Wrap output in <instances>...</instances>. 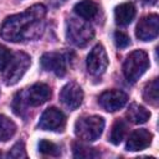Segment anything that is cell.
Instances as JSON below:
<instances>
[{"label":"cell","mask_w":159,"mask_h":159,"mask_svg":"<svg viewBox=\"0 0 159 159\" xmlns=\"http://www.w3.org/2000/svg\"><path fill=\"white\" fill-rule=\"evenodd\" d=\"M41 66L48 72H53L56 76H65L66 73V60L61 53L57 52H46L42 55Z\"/></svg>","instance_id":"7c38bea8"},{"label":"cell","mask_w":159,"mask_h":159,"mask_svg":"<svg viewBox=\"0 0 159 159\" xmlns=\"http://www.w3.org/2000/svg\"><path fill=\"white\" fill-rule=\"evenodd\" d=\"M144 1H147V2H150V4H154L157 0H144Z\"/></svg>","instance_id":"d4e9b609"},{"label":"cell","mask_w":159,"mask_h":159,"mask_svg":"<svg viewBox=\"0 0 159 159\" xmlns=\"http://www.w3.org/2000/svg\"><path fill=\"white\" fill-rule=\"evenodd\" d=\"M159 32V17L157 14H150L140 19L137 25L135 35L142 41H152Z\"/></svg>","instance_id":"30bf717a"},{"label":"cell","mask_w":159,"mask_h":159,"mask_svg":"<svg viewBox=\"0 0 159 159\" xmlns=\"http://www.w3.org/2000/svg\"><path fill=\"white\" fill-rule=\"evenodd\" d=\"M104 129V119L99 116H84L76 120L75 134L77 138L86 142L98 139Z\"/></svg>","instance_id":"7a4b0ae2"},{"label":"cell","mask_w":159,"mask_h":159,"mask_svg":"<svg viewBox=\"0 0 159 159\" xmlns=\"http://www.w3.org/2000/svg\"><path fill=\"white\" fill-rule=\"evenodd\" d=\"M66 125V117L65 114L55 108L50 107L47 108L40 117L39 127L43 130H51V132H62Z\"/></svg>","instance_id":"8992f818"},{"label":"cell","mask_w":159,"mask_h":159,"mask_svg":"<svg viewBox=\"0 0 159 159\" xmlns=\"http://www.w3.org/2000/svg\"><path fill=\"white\" fill-rule=\"evenodd\" d=\"M60 101L71 111L78 108L83 101V91L76 82H68L60 92Z\"/></svg>","instance_id":"8fae6325"},{"label":"cell","mask_w":159,"mask_h":159,"mask_svg":"<svg viewBox=\"0 0 159 159\" xmlns=\"http://www.w3.org/2000/svg\"><path fill=\"white\" fill-rule=\"evenodd\" d=\"M39 150L43 155H50V157H58L60 155V148L55 143L48 142L46 139L40 140V143H39Z\"/></svg>","instance_id":"44dd1931"},{"label":"cell","mask_w":159,"mask_h":159,"mask_svg":"<svg viewBox=\"0 0 159 159\" xmlns=\"http://www.w3.org/2000/svg\"><path fill=\"white\" fill-rule=\"evenodd\" d=\"M73 149V157L75 158H83V159H89V158H97L99 157V153L88 145H84L82 143H73L72 145Z\"/></svg>","instance_id":"ffe728a7"},{"label":"cell","mask_w":159,"mask_h":159,"mask_svg":"<svg viewBox=\"0 0 159 159\" xmlns=\"http://www.w3.org/2000/svg\"><path fill=\"white\" fill-rule=\"evenodd\" d=\"M149 57L145 51L143 50H135L130 52L123 63V73L128 82L134 83L137 82L142 75L148 70L149 67Z\"/></svg>","instance_id":"3957f363"},{"label":"cell","mask_w":159,"mask_h":159,"mask_svg":"<svg viewBox=\"0 0 159 159\" xmlns=\"http://www.w3.org/2000/svg\"><path fill=\"white\" fill-rule=\"evenodd\" d=\"M125 134H127V124L124 120L118 119L114 122V124L112 127V130L109 134V142L114 145H118L124 139Z\"/></svg>","instance_id":"d6986e66"},{"label":"cell","mask_w":159,"mask_h":159,"mask_svg":"<svg viewBox=\"0 0 159 159\" xmlns=\"http://www.w3.org/2000/svg\"><path fill=\"white\" fill-rule=\"evenodd\" d=\"M114 43L118 48H125L130 43L129 36L123 31H116L114 32Z\"/></svg>","instance_id":"603a6c76"},{"label":"cell","mask_w":159,"mask_h":159,"mask_svg":"<svg viewBox=\"0 0 159 159\" xmlns=\"http://www.w3.org/2000/svg\"><path fill=\"white\" fill-rule=\"evenodd\" d=\"M16 132V124L6 116L0 114V142L9 140Z\"/></svg>","instance_id":"ac0fdd59"},{"label":"cell","mask_w":159,"mask_h":159,"mask_svg":"<svg viewBox=\"0 0 159 159\" xmlns=\"http://www.w3.org/2000/svg\"><path fill=\"white\" fill-rule=\"evenodd\" d=\"M127 118L134 123V124H142V123H145L149 118H150V112L144 108L143 106L140 104H137V103H132L125 113Z\"/></svg>","instance_id":"9a60e30c"},{"label":"cell","mask_w":159,"mask_h":159,"mask_svg":"<svg viewBox=\"0 0 159 159\" xmlns=\"http://www.w3.org/2000/svg\"><path fill=\"white\" fill-rule=\"evenodd\" d=\"M94 36L92 26L84 21L71 19L67 22V37L70 41L77 46H86Z\"/></svg>","instance_id":"5b68a950"},{"label":"cell","mask_w":159,"mask_h":159,"mask_svg":"<svg viewBox=\"0 0 159 159\" xmlns=\"http://www.w3.org/2000/svg\"><path fill=\"white\" fill-rule=\"evenodd\" d=\"M143 98L145 99V102L157 106L158 101H159V82L158 78L152 80L150 82H148L144 87V92H143Z\"/></svg>","instance_id":"e0dca14e"},{"label":"cell","mask_w":159,"mask_h":159,"mask_svg":"<svg viewBox=\"0 0 159 159\" xmlns=\"http://www.w3.org/2000/svg\"><path fill=\"white\" fill-rule=\"evenodd\" d=\"M73 10L80 17L84 20H91L97 15L98 5L92 0H82L75 5Z\"/></svg>","instance_id":"2e32d148"},{"label":"cell","mask_w":159,"mask_h":159,"mask_svg":"<svg viewBox=\"0 0 159 159\" xmlns=\"http://www.w3.org/2000/svg\"><path fill=\"white\" fill-rule=\"evenodd\" d=\"M22 101L32 107L43 104L51 97V89L45 83H35L30 88H27L24 93H20Z\"/></svg>","instance_id":"9c48e42d"},{"label":"cell","mask_w":159,"mask_h":159,"mask_svg":"<svg viewBox=\"0 0 159 159\" xmlns=\"http://www.w3.org/2000/svg\"><path fill=\"white\" fill-rule=\"evenodd\" d=\"M10 158H15V159H21V158H27L26 150H25V144L22 142H17L9 152L7 154Z\"/></svg>","instance_id":"7402d4cb"},{"label":"cell","mask_w":159,"mask_h":159,"mask_svg":"<svg viewBox=\"0 0 159 159\" xmlns=\"http://www.w3.org/2000/svg\"><path fill=\"white\" fill-rule=\"evenodd\" d=\"M108 67V56L102 45H96L87 56V70L91 75L99 76Z\"/></svg>","instance_id":"52a82bcc"},{"label":"cell","mask_w":159,"mask_h":159,"mask_svg":"<svg viewBox=\"0 0 159 159\" xmlns=\"http://www.w3.org/2000/svg\"><path fill=\"white\" fill-rule=\"evenodd\" d=\"M11 57H12V53L10 52V50L4 45H0V71H4V68L11 60Z\"/></svg>","instance_id":"cb8c5ba5"},{"label":"cell","mask_w":159,"mask_h":159,"mask_svg":"<svg viewBox=\"0 0 159 159\" xmlns=\"http://www.w3.org/2000/svg\"><path fill=\"white\" fill-rule=\"evenodd\" d=\"M128 101V94L120 89H108L104 91L98 97L99 106L107 112H116L125 106Z\"/></svg>","instance_id":"ba28073f"},{"label":"cell","mask_w":159,"mask_h":159,"mask_svg":"<svg viewBox=\"0 0 159 159\" xmlns=\"http://www.w3.org/2000/svg\"><path fill=\"white\" fill-rule=\"evenodd\" d=\"M31 63V58L27 53L25 52H16L12 55L11 60L9 61V63L6 65V67L4 68V82L7 86H12L15 83H17L21 77L24 76V73L27 71L29 66Z\"/></svg>","instance_id":"277c9868"},{"label":"cell","mask_w":159,"mask_h":159,"mask_svg":"<svg viewBox=\"0 0 159 159\" xmlns=\"http://www.w3.org/2000/svg\"><path fill=\"white\" fill-rule=\"evenodd\" d=\"M45 15L46 7L42 4H35L21 14L6 17L0 27V36L10 42L22 41L27 36V31L40 24Z\"/></svg>","instance_id":"6da1fadb"},{"label":"cell","mask_w":159,"mask_h":159,"mask_svg":"<svg viewBox=\"0 0 159 159\" xmlns=\"http://www.w3.org/2000/svg\"><path fill=\"white\" fill-rule=\"evenodd\" d=\"M135 16V6L132 2H123L114 9V20L120 26L129 25Z\"/></svg>","instance_id":"5bb4252c"},{"label":"cell","mask_w":159,"mask_h":159,"mask_svg":"<svg viewBox=\"0 0 159 159\" xmlns=\"http://www.w3.org/2000/svg\"><path fill=\"white\" fill-rule=\"evenodd\" d=\"M152 139H153V134L149 130L137 129L129 135V138L127 140V145H125L127 150H130V152L143 150L150 145Z\"/></svg>","instance_id":"4fadbf2b"}]
</instances>
